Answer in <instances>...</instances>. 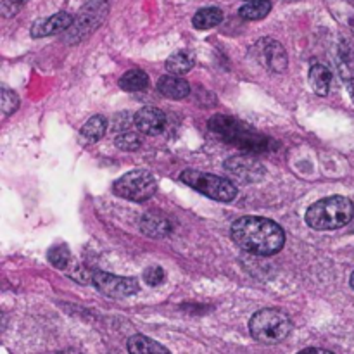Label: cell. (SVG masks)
Here are the masks:
<instances>
[{"instance_id":"cell-1","label":"cell","mask_w":354,"mask_h":354,"mask_svg":"<svg viewBox=\"0 0 354 354\" xmlns=\"http://www.w3.org/2000/svg\"><path fill=\"white\" fill-rule=\"evenodd\" d=\"M232 241L244 251L258 256H273L286 244L283 228L261 216H242L232 223Z\"/></svg>"},{"instance_id":"cell-2","label":"cell","mask_w":354,"mask_h":354,"mask_svg":"<svg viewBox=\"0 0 354 354\" xmlns=\"http://www.w3.org/2000/svg\"><path fill=\"white\" fill-rule=\"evenodd\" d=\"M209 130L223 138L228 144L242 149L245 152H266L272 147V140L266 135L258 133L252 128L245 127L242 121L235 120L232 116L216 114L207 123Z\"/></svg>"},{"instance_id":"cell-3","label":"cell","mask_w":354,"mask_h":354,"mask_svg":"<svg viewBox=\"0 0 354 354\" xmlns=\"http://www.w3.org/2000/svg\"><path fill=\"white\" fill-rule=\"evenodd\" d=\"M354 216V204L348 197L332 196L311 204L306 211V223L320 232L337 230L351 223Z\"/></svg>"},{"instance_id":"cell-4","label":"cell","mask_w":354,"mask_h":354,"mask_svg":"<svg viewBox=\"0 0 354 354\" xmlns=\"http://www.w3.org/2000/svg\"><path fill=\"white\" fill-rule=\"evenodd\" d=\"M249 332L256 341L263 344H279L286 341L292 332V322L283 311L268 308L252 315L249 322Z\"/></svg>"},{"instance_id":"cell-5","label":"cell","mask_w":354,"mask_h":354,"mask_svg":"<svg viewBox=\"0 0 354 354\" xmlns=\"http://www.w3.org/2000/svg\"><path fill=\"white\" fill-rule=\"evenodd\" d=\"M185 185L192 187L197 192L204 194L209 199L220 201V203H230L237 197V187L234 182L223 176L213 175V173L197 171V169H185L180 175Z\"/></svg>"},{"instance_id":"cell-6","label":"cell","mask_w":354,"mask_h":354,"mask_svg":"<svg viewBox=\"0 0 354 354\" xmlns=\"http://www.w3.org/2000/svg\"><path fill=\"white\" fill-rule=\"evenodd\" d=\"M107 10H109V2L107 0H92L86 3L78 16L73 19V24L64 31V41L66 44H78V41L85 40L86 37L93 33L97 28L102 24L106 19Z\"/></svg>"},{"instance_id":"cell-7","label":"cell","mask_w":354,"mask_h":354,"mask_svg":"<svg viewBox=\"0 0 354 354\" xmlns=\"http://www.w3.org/2000/svg\"><path fill=\"white\" fill-rule=\"evenodd\" d=\"M113 190L118 197L135 201V203H144L154 196L156 180L145 169H135V171L127 173L120 180H116Z\"/></svg>"},{"instance_id":"cell-8","label":"cell","mask_w":354,"mask_h":354,"mask_svg":"<svg viewBox=\"0 0 354 354\" xmlns=\"http://www.w3.org/2000/svg\"><path fill=\"white\" fill-rule=\"evenodd\" d=\"M92 283L99 292H102L107 297H116V299H123V297H130L138 292L140 286H138L137 279L131 277H118L111 275L106 272H93Z\"/></svg>"},{"instance_id":"cell-9","label":"cell","mask_w":354,"mask_h":354,"mask_svg":"<svg viewBox=\"0 0 354 354\" xmlns=\"http://www.w3.org/2000/svg\"><path fill=\"white\" fill-rule=\"evenodd\" d=\"M225 169L241 183H254L265 176V166L249 154L230 158L225 162Z\"/></svg>"},{"instance_id":"cell-10","label":"cell","mask_w":354,"mask_h":354,"mask_svg":"<svg viewBox=\"0 0 354 354\" xmlns=\"http://www.w3.org/2000/svg\"><path fill=\"white\" fill-rule=\"evenodd\" d=\"M254 54L258 57L259 64L265 66L266 69L273 73H283L287 69V54L282 45L273 38H263L256 44Z\"/></svg>"},{"instance_id":"cell-11","label":"cell","mask_w":354,"mask_h":354,"mask_svg":"<svg viewBox=\"0 0 354 354\" xmlns=\"http://www.w3.org/2000/svg\"><path fill=\"white\" fill-rule=\"evenodd\" d=\"M135 127L138 128V131L144 135H161L166 130V114L162 113L158 107H142L133 118Z\"/></svg>"},{"instance_id":"cell-12","label":"cell","mask_w":354,"mask_h":354,"mask_svg":"<svg viewBox=\"0 0 354 354\" xmlns=\"http://www.w3.org/2000/svg\"><path fill=\"white\" fill-rule=\"evenodd\" d=\"M71 24H73L71 14L57 12L50 17H45V19L37 21V23L31 26V37L33 38L52 37V35H57V33H62V31H66Z\"/></svg>"},{"instance_id":"cell-13","label":"cell","mask_w":354,"mask_h":354,"mask_svg":"<svg viewBox=\"0 0 354 354\" xmlns=\"http://www.w3.org/2000/svg\"><path fill=\"white\" fill-rule=\"evenodd\" d=\"M140 230L142 234L147 235L152 239H161L171 232V223H169L168 218L161 213H145L140 220Z\"/></svg>"},{"instance_id":"cell-14","label":"cell","mask_w":354,"mask_h":354,"mask_svg":"<svg viewBox=\"0 0 354 354\" xmlns=\"http://www.w3.org/2000/svg\"><path fill=\"white\" fill-rule=\"evenodd\" d=\"M158 90L165 97L173 100L185 99L190 93V85L182 78V76L176 75H166L161 76L158 82Z\"/></svg>"},{"instance_id":"cell-15","label":"cell","mask_w":354,"mask_h":354,"mask_svg":"<svg viewBox=\"0 0 354 354\" xmlns=\"http://www.w3.org/2000/svg\"><path fill=\"white\" fill-rule=\"evenodd\" d=\"M194 66H196V57L190 50H178L166 59V71L169 75H187L189 71H192Z\"/></svg>"},{"instance_id":"cell-16","label":"cell","mask_w":354,"mask_h":354,"mask_svg":"<svg viewBox=\"0 0 354 354\" xmlns=\"http://www.w3.org/2000/svg\"><path fill=\"white\" fill-rule=\"evenodd\" d=\"M310 83L318 95L325 97L328 92H330L332 71L325 64L317 62V64L311 66L310 69Z\"/></svg>"},{"instance_id":"cell-17","label":"cell","mask_w":354,"mask_h":354,"mask_svg":"<svg viewBox=\"0 0 354 354\" xmlns=\"http://www.w3.org/2000/svg\"><path fill=\"white\" fill-rule=\"evenodd\" d=\"M128 353L130 354H171L165 346L159 342L152 341V339L145 337V335H131L128 339Z\"/></svg>"},{"instance_id":"cell-18","label":"cell","mask_w":354,"mask_h":354,"mask_svg":"<svg viewBox=\"0 0 354 354\" xmlns=\"http://www.w3.org/2000/svg\"><path fill=\"white\" fill-rule=\"evenodd\" d=\"M337 66L346 83L354 82V44L351 41H342L339 47Z\"/></svg>"},{"instance_id":"cell-19","label":"cell","mask_w":354,"mask_h":354,"mask_svg":"<svg viewBox=\"0 0 354 354\" xmlns=\"http://www.w3.org/2000/svg\"><path fill=\"white\" fill-rule=\"evenodd\" d=\"M107 130V121L104 116H92L80 130V137H82L83 144L90 145L99 142L104 137Z\"/></svg>"},{"instance_id":"cell-20","label":"cell","mask_w":354,"mask_h":354,"mask_svg":"<svg viewBox=\"0 0 354 354\" xmlns=\"http://www.w3.org/2000/svg\"><path fill=\"white\" fill-rule=\"evenodd\" d=\"M223 21V12L218 7H206L196 12L192 23L197 30H209V28L218 26Z\"/></svg>"},{"instance_id":"cell-21","label":"cell","mask_w":354,"mask_h":354,"mask_svg":"<svg viewBox=\"0 0 354 354\" xmlns=\"http://www.w3.org/2000/svg\"><path fill=\"white\" fill-rule=\"evenodd\" d=\"M272 10V2L270 0H251V2L244 3L239 10L241 17L248 21H258L266 17Z\"/></svg>"},{"instance_id":"cell-22","label":"cell","mask_w":354,"mask_h":354,"mask_svg":"<svg viewBox=\"0 0 354 354\" xmlns=\"http://www.w3.org/2000/svg\"><path fill=\"white\" fill-rule=\"evenodd\" d=\"M149 85V76L142 69H131L120 78V86L127 92H140Z\"/></svg>"},{"instance_id":"cell-23","label":"cell","mask_w":354,"mask_h":354,"mask_svg":"<svg viewBox=\"0 0 354 354\" xmlns=\"http://www.w3.org/2000/svg\"><path fill=\"white\" fill-rule=\"evenodd\" d=\"M48 263L52 266L59 270H68L71 265V252L66 245H54V248L48 251Z\"/></svg>"},{"instance_id":"cell-24","label":"cell","mask_w":354,"mask_h":354,"mask_svg":"<svg viewBox=\"0 0 354 354\" xmlns=\"http://www.w3.org/2000/svg\"><path fill=\"white\" fill-rule=\"evenodd\" d=\"M116 145L121 151H137L142 145V137L137 131H121L116 137Z\"/></svg>"},{"instance_id":"cell-25","label":"cell","mask_w":354,"mask_h":354,"mask_svg":"<svg viewBox=\"0 0 354 354\" xmlns=\"http://www.w3.org/2000/svg\"><path fill=\"white\" fill-rule=\"evenodd\" d=\"M0 106H2V113L3 116H10L14 111L19 107V97L16 95L14 92L10 90L3 88L2 90V100H0Z\"/></svg>"},{"instance_id":"cell-26","label":"cell","mask_w":354,"mask_h":354,"mask_svg":"<svg viewBox=\"0 0 354 354\" xmlns=\"http://www.w3.org/2000/svg\"><path fill=\"white\" fill-rule=\"evenodd\" d=\"M166 279V273L161 266H151L144 272V280L147 282V286L151 287H158L165 282Z\"/></svg>"},{"instance_id":"cell-27","label":"cell","mask_w":354,"mask_h":354,"mask_svg":"<svg viewBox=\"0 0 354 354\" xmlns=\"http://www.w3.org/2000/svg\"><path fill=\"white\" fill-rule=\"evenodd\" d=\"M68 270H69L68 275L71 277V279H75L76 282H80V283H90V282H92L93 272H90L86 266L76 265V266H73V268H68Z\"/></svg>"},{"instance_id":"cell-28","label":"cell","mask_w":354,"mask_h":354,"mask_svg":"<svg viewBox=\"0 0 354 354\" xmlns=\"http://www.w3.org/2000/svg\"><path fill=\"white\" fill-rule=\"evenodd\" d=\"M297 354H334L327 349H317V348H310V349H304V351L297 353Z\"/></svg>"},{"instance_id":"cell-29","label":"cell","mask_w":354,"mask_h":354,"mask_svg":"<svg viewBox=\"0 0 354 354\" xmlns=\"http://www.w3.org/2000/svg\"><path fill=\"white\" fill-rule=\"evenodd\" d=\"M348 88H349V95H351V99H353V102H354V82L348 83Z\"/></svg>"},{"instance_id":"cell-30","label":"cell","mask_w":354,"mask_h":354,"mask_svg":"<svg viewBox=\"0 0 354 354\" xmlns=\"http://www.w3.org/2000/svg\"><path fill=\"white\" fill-rule=\"evenodd\" d=\"M59 354H83V353H80L78 349H66V351H62V353H59Z\"/></svg>"},{"instance_id":"cell-31","label":"cell","mask_w":354,"mask_h":354,"mask_svg":"<svg viewBox=\"0 0 354 354\" xmlns=\"http://www.w3.org/2000/svg\"><path fill=\"white\" fill-rule=\"evenodd\" d=\"M16 2H17V3H19V6H24V3H26V2H28V0H16Z\"/></svg>"},{"instance_id":"cell-32","label":"cell","mask_w":354,"mask_h":354,"mask_svg":"<svg viewBox=\"0 0 354 354\" xmlns=\"http://www.w3.org/2000/svg\"><path fill=\"white\" fill-rule=\"evenodd\" d=\"M351 287L354 289V273L351 275Z\"/></svg>"},{"instance_id":"cell-33","label":"cell","mask_w":354,"mask_h":354,"mask_svg":"<svg viewBox=\"0 0 354 354\" xmlns=\"http://www.w3.org/2000/svg\"><path fill=\"white\" fill-rule=\"evenodd\" d=\"M351 228H353V232H354V216H353V220H351Z\"/></svg>"},{"instance_id":"cell-34","label":"cell","mask_w":354,"mask_h":354,"mask_svg":"<svg viewBox=\"0 0 354 354\" xmlns=\"http://www.w3.org/2000/svg\"><path fill=\"white\" fill-rule=\"evenodd\" d=\"M287 2H296V0H287Z\"/></svg>"},{"instance_id":"cell-35","label":"cell","mask_w":354,"mask_h":354,"mask_svg":"<svg viewBox=\"0 0 354 354\" xmlns=\"http://www.w3.org/2000/svg\"><path fill=\"white\" fill-rule=\"evenodd\" d=\"M245 2H251V0H245Z\"/></svg>"}]
</instances>
